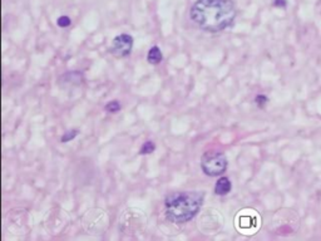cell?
<instances>
[{
  "mask_svg": "<svg viewBox=\"0 0 321 241\" xmlns=\"http://www.w3.org/2000/svg\"><path fill=\"white\" fill-rule=\"evenodd\" d=\"M205 195L198 191H182L171 194L166 199V216L176 224L187 223L198 213Z\"/></svg>",
  "mask_w": 321,
  "mask_h": 241,
  "instance_id": "obj_2",
  "label": "cell"
},
{
  "mask_svg": "<svg viewBox=\"0 0 321 241\" xmlns=\"http://www.w3.org/2000/svg\"><path fill=\"white\" fill-rule=\"evenodd\" d=\"M232 183L228 177H221L218 178V181L215 185V194L218 196H225L228 192L231 191Z\"/></svg>",
  "mask_w": 321,
  "mask_h": 241,
  "instance_id": "obj_6",
  "label": "cell"
},
{
  "mask_svg": "<svg viewBox=\"0 0 321 241\" xmlns=\"http://www.w3.org/2000/svg\"><path fill=\"white\" fill-rule=\"evenodd\" d=\"M235 224L240 232L252 234V232L257 231L258 226H260V218L253 210H242L236 215Z\"/></svg>",
  "mask_w": 321,
  "mask_h": 241,
  "instance_id": "obj_4",
  "label": "cell"
},
{
  "mask_svg": "<svg viewBox=\"0 0 321 241\" xmlns=\"http://www.w3.org/2000/svg\"><path fill=\"white\" fill-rule=\"evenodd\" d=\"M78 135H79V129H77V128L69 129V131H67L66 133H64L63 136H62L61 142L67 143V142H69V141H73L75 137L78 136Z\"/></svg>",
  "mask_w": 321,
  "mask_h": 241,
  "instance_id": "obj_9",
  "label": "cell"
},
{
  "mask_svg": "<svg viewBox=\"0 0 321 241\" xmlns=\"http://www.w3.org/2000/svg\"><path fill=\"white\" fill-rule=\"evenodd\" d=\"M56 24H58V26H61V28H67V26L71 25L72 20H71V18L67 17V15H63V17L58 18Z\"/></svg>",
  "mask_w": 321,
  "mask_h": 241,
  "instance_id": "obj_11",
  "label": "cell"
},
{
  "mask_svg": "<svg viewBox=\"0 0 321 241\" xmlns=\"http://www.w3.org/2000/svg\"><path fill=\"white\" fill-rule=\"evenodd\" d=\"M147 61H148V63L155 64V66L156 64H160L161 62L163 61V56H162L161 49L157 47V45H155V47H152L150 50H148Z\"/></svg>",
  "mask_w": 321,
  "mask_h": 241,
  "instance_id": "obj_7",
  "label": "cell"
},
{
  "mask_svg": "<svg viewBox=\"0 0 321 241\" xmlns=\"http://www.w3.org/2000/svg\"><path fill=\"white\" fill-rule=\"evenodd\" d=\"M106 111L109 113H117L118 111H121V103L118 101H110L106 104Z\"/></svg>",
  "mask_w": 321,
  "mask_h": 241,
  "instance_id": "obj_10",
  "label": "cell"
},
{
  "mask_svg": "<svg viewBox=\"0 0 321 241\" xmlns=\"http://www.w3.org/2000/svg\"><path fill=\"white\" fill-rule=\"evenodd\" d=\"M274 7L286 8L287 7V2H286V0H274Z\"/></svg>",
  "mask_w": 321,
  "mask_h": 241,
  "instance_id": "obj_13",
  "label": "cell"
},
{
  "mask_svg": "<svg viewBox=\"0 0 321 241\" xmlns=\"http://www.w3.org/2000/svg\"><path fill=\"white\" fill-rule=\"evenodd\" d=\"M156 145L153 143V141H145L142 145L141 150H139V155H151V153L155 152Z\"/></svg>",
  "mask_w": 321,
  "mask_h": 241,
  "instance_id": "obj_8",
  "label": "cell"
},
{
  "mask_svg": "<svg viewBox=\"0 0 321 241\" xmlns=\"http://www.w3.org/2000/svg\"><path fill=\"white\" fill-rule=\"evenodd\" d=\"M201 169L205 175L216 177L223 173L227 169V158L225 153L217 152V151H210L202 156Z\"/></svg>",
  "mask_w": 321,
  "mask_h": 241,
  "instance_id": "obj_3",
  "label": "cell"
},
{
  "mask_svg": "<svg viewBox=\"0 0 321 241\" xmlns=\"http://www.w3.org/2000/svg\"><path fill=\"white\" fill-rule=\"evenodd\" d=\"M255 102H256V104L258 105V107L264 108L266 104H268L269 98L266 96H264V94H258V96H256Z\"/></svg>",
  "mask_w": 321,
  "mask_h": 241,
  "instance_id": "obj_12",
  "label": "cell"
},
{
  "mask_svg": "<svg viewBox=\"0 0 321 241\" xmlns=\"http://www.w3.org/2000/svg\"><path fill=\"white\" fill-rule=\"evenodd\" d=\"M132 48H133V38L129 34H121L112 40L109 52L117 58H125L131 54Z\"/></svg>",
  "mask_w": 321,
  "mask_h": 241,
  "instance_id": "obj_5",
  "label": "cell"
},
{
  "mask_svg": "<svg viewBox=\"0 0 321 241\" xmlns=\"http://www.w3.org/2000/svg\"><path fill=\"white\" fill-rule=\"evenodd\" d=\"M190 17L202 31L218 33L234 23L236 7L232 0H197L191 8Z\"/></svg>",
  "mask_w": 321,
  "mask_h": 241,
  "instance_id": "obj_1",
  "label": "cell"
}]
</instances>
